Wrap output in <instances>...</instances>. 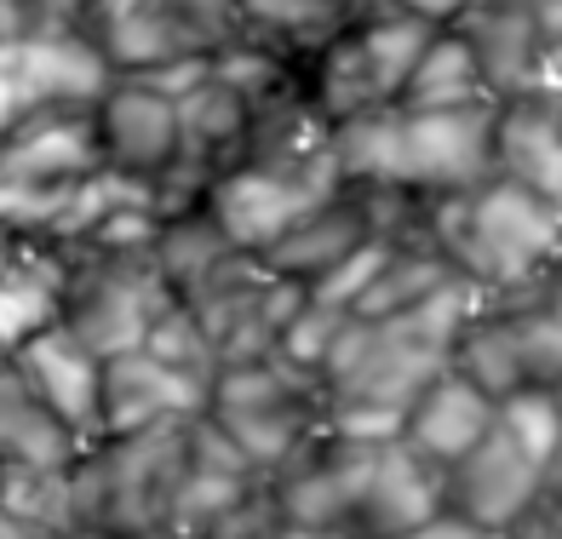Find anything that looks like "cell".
<instances>
[{"mask_svg":"<svg viewBox=\"0 0 562 539\" xmlns=\"http://www.w3.org/2000/svg\"><path fill=\"white\" fill-rule=\"evenodd\" d=\"M425 236L482 293H522L562 265V207L510 178L425 195Z\"/></svg>","mask_w":562,"mask_h":539,"instance_id":"1","label":"cell"},{"mask_svg":"<svg viewBox=\"0 0 562 539\" xmlns=\"http://www.w3.org/2000/svg\"><path fill=\"white\" fill-rule=\"evenodd\" d=\"M190 471V419L133 436H92L69 465L75 523L115 539H172V505Z\"/></svg>","mask_w":562,"mask_h":539,"instance_id":"2","label":"cell"},{"mask_svg":"<svg viewBox=\"0 0 562 539\" xmlns=\"http://www.w3.org/2000/svg\"><path fill=\"white\" fill-rule=\"evenodd\" d=\"M104 172L87 104H41L0 133V224L18 242H46L75 190Z\"/></svg>","mask_w":562,"mask_h":539,"instance_id":"3","label":"cell"},{"mask_svg":"<svg viewBox=\"0 0 562 539\" xmlns=\"http://www.w3.org/2000/svg\"><path fill=\"white\" fill-rule=\"evenodd\" d=\"M172 288L161 281L149 242H87L58 247V322L92 356L144 350L149 327L172 311Z\"/></svg>","mask_w":562,"mask_h":539,"instance_id":"4","label":"cell"},{"mask_svg":"<svg viewBox=\"0 0 562 539\" xmlns=\"http://www.w3.org/2000/svg\"><path fill=\"white\" fill-rule=\"evenodd\" d=\"M207 419L259 465V476H276L299 448H311L327 430L322 379L281 362V356L218 368L207 391Z\"/></svg>","mask_w":562,"mask_h":539,"instance_id":"5","label":"cell"},{"mask_svg":"<svg viewBox=\"0 0 562 539\" xmlns=\"http://www.w3.org/2000/svg\"><path fill=\"white\" fill-rule=\"evenodd\" d=\"M385 442H362V436H339L322 430L311 448H299L276 476H265L276 487V505L293 528H311L327 539H356L362 523V499H368V476L379 465Z\"/></svg>","mask_w":562,"mask_h":539,"instance_id":"6","label":"cell"},{"mask_svg":"<svg viewBox=\"0 0 562 539\" xmlns=\"http://www.w3.org/2000/svg\"><path fill=\"white\" fill-rule=\"evenodd\" d=\"M98 126V161L104 172L126 178L156 195V184L178 167V98L156 87L149 75H115L104 98L92 104Z\"/></svg>","mask_w":562,"mask_h":539,"instance_id":"7","label":"cell"},{"mask_svg":"<svg viewBox=\"0 0 562 539\" xmlns=\"http://www.w3.org/2000/svg\"><path fill=\"white\" fill-rule=\"evenodd\" d=\"M494 121L499 104L465 110H402V190L465 195L494 178Z\"/></svg>","mask_w":562,"mask_h":539,"instance_id":"8","label":"cell"},{"mask_svg":"<svg viewBox=\"0 0 562 539\" xmlns=\"http://www.w3.org/2000/svg\"><path fill=\"white\" fill-rule=\"evenodd\" d=\"M546 494H551V476L533 465L499 425H494L488 442L471 448L448 471V510L476 523L488 539H510L533 510L546 505Z\"/></svg>","mask_w":562,"mask_h":539,"instance_id":"9","label":"cell"},{"mask_svg":"<svg viewBox=\"0 0 562 539\" xmlns=\"http://www.w3.org/2000/svg\"><path fill=\"white\" fill-rule=\"evenodd\" d=\"M373 242H379V224H373L368 195L362 190H334V195H322L316 207L299 213V224L265 252V265L281 281H293V288L322 293L327 281Z\"/></svg>","mask_w":562,"mask_h":539,"instance_id":"10","label":"cell"},{"mask_svg":"<svg viewBox=\"0 0 562 539\" xmlns=\"http://www.w3.org/2000/svg\"><path fill=\"white\" fill-rule=\"evenodd\" d=\"M207 391L190 373L167 368L149 350H126L104 362V402H98V436H133L156 425H184L207 407Z\"/></svg>","mask_w":562,"mask_h":539,"instance_id":"11","label":"cell"},{"mask_svg":"<svg viewBox=\"0 0 562 539\" xmlns=\"http://www.w3.org/2000/svg\"><path fill=\"white\" fill-rule=\"evenodd\" d=\"M247 133H252V104L207 64V75L178 98V167L167 178L213 190V178L247 161Z\"/></svg>","mask_w":562,"mask_h":539,"instance_id":"12","label":"cell"},{"mask_svg":"<svg viewBox=\"0 0 562 539\" xmlns=\"http://www.w3.org/2000/svg\"><path fill=\"white\" fill-rule=\"evenodd\" d=\"M316 201H322V195L304 190L299 178L241 161V167H229L224 178H213L207 213L218 218V229L229 236V247H236V252L265 259V252L299 224V213L316 207Z\"/></svg>","mask_w":562,"mask_h":539,"instance_id":"13","label":"cell"},{"mask_svg":"<svg viewBox=\"0 0 562 539\" xmlns=\"http://www.w3.org/2000/svg\"><path fill=\"white\" fill-rule=\"evenodd\" d=\"M453 30L465 35V46L476 53V69H482V81H488L494 104L522 98V92H546L551 46H546L528 7H488V0H471V7L453 18Z\"/></svg>","mask_w":562,"mask_h":539,"instance_id":"14","label":"cell"},{"mask_svg":"<svg viewBox=\"0 0 562 539\" xmlns=\"http://www.w3.org/2000/svg\"><path fill=\"white\" fill-rule=\"evenodd\" d=\"M494 425H499V402L482 391V384H471L465 373L442 368L437 379L425 384V396L407 407L402 442H407V448H419L430 465L453 471L471 448L488 442Z\"/></svg>","mask_w":562,"mask_h":539,"instance_id":"15","label":"cell"},{"mask_svg":"<svg viewBox=\"0 0 562 539\" xmlns=\"http://www.w3.org/2000/svg\"><path fill=\"white\" fill-rule=\"evenodd\" d=\"M494 172L562 207V92L505 98L494 121Z\"/></svg>","mask_w":562,"mask_h":539,"instance_id":"16","label":"cell"},{"mask_svg":"<svg viewBox=\"0 0 562 539\" xmlns=\"http://www.w3.org/2000/svg\"><path fill=\"white\" fill-rule=\"evenodd\" d=\"M448 510V471L430 465L419 448H407L402 436L379 448V465L368 476L362 523L356 539H402L407 528H419Z\"/></svg>","mask_w":562,"mask_h":539,"instance_id":"17","label":"cell"},{"mask_svg":"<svg viewBox=\"0 0 562 539\" xmlns=\"http://www.w3.org/2000/svg\"><path fill=\"white\" fill-rule=\"evenodd\" d=\"M12 362L46 396V407H53L81 442H92L98 436V402H104V356H92L64 322H53L41 339L23 345Z\"/></svg>","mask_w":562,"mask_h":539,"instance_id":"18","label":"cell"},{"mask_svg":"<svg viewBox=\"0 0 562 539\" xmlns=\"http://www.w3.org/2000/svg\"><path fill=\"white\" fill-rule=\"evenodd\" d=\"M362 7L368 0H241V41L293 69H311L362 18Z\"/></svg>","mask_w":562,"mask_h":539,"instance_id":"19","label":"cell"},{"mask_svg":"<svg viewBox=\"0 0 562 539\" xmlns=\"http://www.w3.org/2000/svg\"><path fill=\"white\" fill-rule=\"evenodd\" d=\"M18 64L30 81L35 104H98L104 87L115 81V64L104 58L87 30H41L30 41H18Z\"/></svg>","mask_w":562,"mask_h":539,"instance_id":"20","label":"cell"},{"mask_svg":"<svg viewBox=\"0 0 562 539\" xmlns=\"http://www.w3.org/2000/svg\"><path fill=\"white\" fill-rule=\"evenodd\" d=\"M81 448L87 442L46 407L23 368L0 356V465H75Z\"/></svg>","mask_w":562,"mask_h":539,"instance_id":"21","label":"cell"},{"mask_svg":"<svg viewBox=\"0 0 562 539\" xmlns=\"http://www.w3.org/2000/svg\"><path fill=\"white\" fill-rule=\"evenodd\" d=\"M149 259H156V270H161L167 288L184 299V293H195L213 270H224L229 259H236V247H229V236L218 229V218L207 213V201H195V207H178V213H156Z\"/></svg>","mask_w":562,"mask_h":539,"instance_id":"22","label":"cell"},{"mask_svg":"<svg viewBox=\"0 0 562 539\" xmlns=\"http://www.w3.org/2000/svg\"><path fill=\"white\" fill-rule=\"evenodd\" d=\"M58 322V247L18 242L12 270L0 276V356H18Z\"/></svg>","mask_w":562,"mask_h":539,"instance_id":"23","label":"cell"},{"mask_svg":"<svg viewBox=\"0 0 562 539\" xmlns=\"http://www.w3.org/2000/svg\"><path fill=\"white\" fill-rule=\"evenodd\" d=\"M448 281H459V270L430 242H391L350 316H373V322L407 316V311H419L425 299H437Z\"/></svg>","mask_w":562,"mask_h":539,"instance_id":"24","label":"cell"},{"mask_svg":"<svg viewBox=\"0 0 562 539\" xmlns=\"http://www.w3.org/2000/svg\"><path fill=\"white\" fill-rule=\"evenodd\" d=\"M465 104H494V92L482 81L465 35H459L453 23H442V30L430 35V46L419 53L414 75H407L402 110H465Z\"/></svg>","mask_w":562,"mask_h":539,"instance_id":"25","label":"cell"},{"mask_svg":"<svg viewBox=\"0 0 562 539\" xmlns=\"http://www.w3.org/2000/svg\"><path fill=\"white\" fill-rule=\"evenodd\" d=\"M334 167L345 190H402V104L339 121Z\"/></svg>","mask_w":562,"mask_h":539,"instance_id":"26","label":"cell"},{"mask_svg":"<svg viewBox=\"0 0 562 539\" xmlns=\"http://www.w3.org/2000/svg\"><path fill=\"white\" fill-rule=\"evenodd\" d=\"M0 517L41 539L75 534V482L69 465H0Z\"/></svg>","mask_w":562,"mask_h":539,"instance_id":"27","label":"cell"},{"mask_svg":"<svg viewBox=\"0 0 562 539\" xmlns=\"http://www.w3.org/2000/svg\"><path fill=\"white\" fill-rule=\"evenodd\" d=\"M499 430L551 476L557 453H562V391H551V384H522V391H510L499 402Z\"/></svg>","mask_w":562,"mask_h":539,"instance_id":"28","label":"cell"},{"mask_svg":"<svg viewBox=\"0 0 562 539\" xmlns=\"http://www.w3.org/2000/svg\"><path fill=\"white\" fill-rule=\"evenodd\" d=\"M144 350H149V356H161L167 368L201 379V384H213V379H218V350H213V339H207V327H201L178 299H172V311H167L156 327H149Z\"/></svg>","mask_w":562,"mask_h":539,"instance_id":"29","label":"cell"},{"mask_svg":"<svg viewBox=\"0 0 562 539\" xmlns=\"http://www.w3.org/2000/svg\"><path fill=\"white\" fill-rule=\"evenodd\" d=\"M402 539H488L476 523H465L459 510H442V517H430V523H419V528H407Z\"/></svg>","mask_w":562,"mask_h":539,"instance_id":"30","label":"cell"},{"mask_svg":"<svg viewBox=\"0 0 562 539\" xmlns=\"http://www.w3.org/2000/svg\"><path fill=\"white\" fill-rule=\"evenodd\" d=\"M385 7L419 12V18H430V23H453L459 12H465V0H385Z\"/></svg>","mask_w":562,"mask_h":539,"instance_id":"31","label":"cell"},{"mask_svg":"<svg viewBox=\"0 0 562 539\" xmlns=\"http://www.w3.org/2000/svg\"><path fill=\"white\" fill-rule=\"evenodd\" d=\"M528 12H533V23H540L546 46H557L562 41V0H528Z\"/></svg>","mask_w":562,"mask_h":539,"instance_id":"32","label":"cell"},{"mask_svg":"<svg viewBox=\"0 0 562 539\" xmlns=\"http://www.w3.org/2000/svg\"><path fill=\"white\" fill-rule=\"evenodd\" d=\"M546 87H551V92H562V41L551 46V58H546Z\"/></svg>","mask_w":562,"mask_h":539,"instance_id":"33","label":"cell"},{"mask_svg":"<svg viewBox=\"0 0 562 539\" xmlns=\"http://www.w3.org/2000/svg\"><path fill=\"white\" fill-rule=\"evenodd\" d=\"M12 259H18V236H12V229H7V224H0V276H7V270H12Z\"/></svg>","mask_w":562,"mask_h":539,"instance_id":"34","label":"cell"},{"mask_svg":"<svg viewBox=\"0 0 562 539\" xmlns=\"http://www.w3.org/2000/svg\"><path fill=\"white\" fill-rule=\"evenodd\" d=\"M276 539H327V534H311V528H293V523H288V528H281Z\"/></svg>","mask_w":562,"mask_h":539,"instance_id":"35","label":"cell"},{"mask_svg":"<svg viewBox=\"0 0 562 539\" xmlns=\"http://www.w3.org/2000/svg\"><path fill=\"white\" fill-rule=\"evenodd\" d=\"M551 499H562V453H557V465H551Z\"/></svg>","mask_w":562,"mask_h":539,"instance_id":"36","label":"cell"},{"mask_svg":"<svg viewBox=\"0 0 562 539\" xmlns=\"http://www.w3.org/2000/svg\"><path fill=\"white\" fill-rule=\"evenodd\" d=\"M465 7H471V0H465ZM488 7H528V0H488Z\"/></svg>","mask_w":562,"mask_h":539,"instance_id":"37","label":"cell"}]
</instances>
